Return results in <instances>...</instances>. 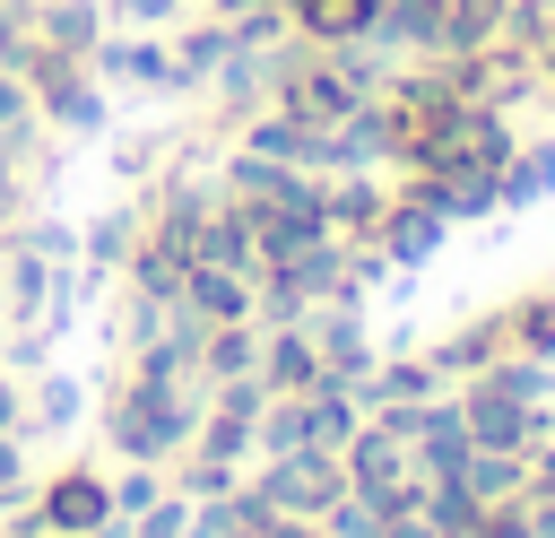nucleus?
Listing matches in <instances>:
<instances>
[{
  "label": "nucleus",
  "instance_id": "f257e3e1",
  "mask_svg": "<svg viewBox=\"0 0 555 538\" xmlns=\"http://www.w3.org/2000/svg\"><path fill=\"white\" fill-rule=\"evenodd\" d=\"M104 443H113V460H182V443H191V408L173 399V390H147V382H121L113 399H104Z\"/></svg>",
  "mask_w": 555,
  "mask_h": 538
},
{
  "label": "nucleus",
  "instance_id": "2eb2a0df",
  "mask_svg": "<svg viewBox=\"0 0 555 538\" xmlns=\"http://www.w3.org/2000/svg\"><path fill=\"white\" fill-rule=\"evenodd\" d=\"M130 538H139V529H130Z\"/></svg>",
  "mask_w": 555,
  "mask_h": 538
},
{
  "label": "nucleus",
  "instance_id": "0eeeda50",
  "mask_svg": "<svg viewBox=\"0 0 555 538\" xmlns=\"http://www.w3.org/2000/svg\"><path fill=\"white\" fill-rule=\"evenodd\" d=\"M382 0H286V17L304 26V43H364Z\"/></svg>",
  "mask_w": 555,
  "mask_h": 538
},
{
  "label": "nucleus",
  "instance_id": "7ed1b4c3",
  "mask_svg": "<svg viewBox=\"0 0 555 538\" xmlns=\"http://www.w3.org/2000/svg\"><path fill=\"white\" fill-rule=\"evenodd\" d=\"M87 69H95L104 87H139V95H182V87H173V52H165V43H147V35H104V43L87 52Z\"/></svg>",
  "mask_w": 555,
  "mask_h": 538
},
{
  "label": "nucleus",
  "instance_id": "20e7f679",
  "mask_svg": "<svg viewBox=\"0 0 555 538\" xmlns=\"http://www.w3.org/2000/svg\"><path fill=\"white\" fill-rule=\"evenodd\" d=\"M173 304H191L199 321H251V269H217V260H191Z\"/></svg>",
  "mask_w": 555,
  "mask_h": 538
},
{
  "label": "nucleus",
  "instance_id": "39448f33",
  "mask_svg": "<svg viewBox=\"0 0 555 538\" xmlns=\"http://www.w3.org/2000/svg\"><path fill=\"white\" fill-rule=\"evenodd\" d=\"M26 26H35V43L87 61L104 43V0H26Z\"/></svg>",
  "mask_w": 555,
  "mask_h": 538
},
{
  "label": "nucleus",
  "instance_id": "1a4fd4ad",
  "mask_svg": "<svg viewBox=\"0 0 555 538\" xmlns=\"http://www.w3.org/2000/svg\"><path fill=\"white\" fill-rule=\"evenodd\" d=\"M35 139H43L35 95H26V78H17V69H0V148H35Z\"/></svg>",
  "mask_w": 555,
  "mask_h": 538
},
{
  "label": "nucleus",
  "instance_id": "423d86ee",
  "mask_svg": "<svg viewBox=\"0 0 555 538\" xmlns=\"http://www.w3.org/2000/svg\"><path fill=\"white\" fill-rule=\"evenodd\" d=\"M139 226H147V208H139V200H130V208H104L95 226H78V260H87V278H113V269L130 260Z\"/></svg>",
  "mask_w": 555,
  "mask_h": 538
},
{
  "label": "nucleus",
  "instance_id": "f8f14e48",
  "mask_svg": "<svg viewBox=\"0 0 555 538\" xmlns=\"http://www.w3.org/2000/svg\"><path fill=\"white\" fill-rule=\"evenodd\" d=\"M269 382H278V390H304V382H312V338L286 330V338L269 347Z\"/></svg>",
  "mask_w": 555,
  "mask_h": 538
},
{
  "label": "nucleus",
  "instance_id": "9b49d317",
  "mask_svg": "<svg viewBox=\"0 0 555 538\" xmlns=\"http://www.w3.org/2000/svg\"><path fill=\"white\" fill-rule=\"evenodd\" d=\"M35 495V469H26V434H0V512H17Z\"/></svg>",
  "mask_w": 555,
  "mask_h": 538
},
{
  "label": "nucleus",
  "instance_id": "ddd939ff",
  "mask_svg": "<svg viewBox=\"0 0 555 538\" xmlns=\"http://www.w3.org/2000/svg\"><path fill=\"white\" fill-rule=\"evenodd\" d=\"M156 156H165V130H139V139H121V148H113V174H121V182H147V174H156Z\"/></svg>",
  "mask_w": 555,
  "mask_h": 538
},
{
  "label": "nucleus",
  "instance_id": "4468645a",
  "mask_svg": "<svg viewBox=\"0 0 555 538\" xmlns=\"http://www.w3.org/2000/svg\"><path fill=\"white\" fill-rule=\"evenodd\" d=\"M0 434H26V382L0 364Z\"/></svg>",
  "mask_w": 555,
  "mask_h": 538
},
{
  "label": "nucleus",
  "instance_id": "6e6552de",
  "mask_svg": "<svg viewBox=\"0 0 555 538\" xmlns=\"http://www.w3.org/2000/svg\"><path fill=\"white\" fill-rule=\"evenodd\" d=\"M78 417H87V382H69V373H43V382H26V434H35V443L69 434Z\"/></svg>",
  "mask_w": 555,
  "mask_h": 538
},
{
  "label": "nucleus",
  "instance_id": "9d476101",
  "mask_svg": "<svg viewBox=\"0 0 555 538\" xmlns=\"http://www.w3.org/2000/svg\"><path fill=\"white\" fill-rule=\"evenodd\" d=\"M104 486H113V521H139V512L165 495V477H156L147 460H130V469H121V477H104Z\"/></svg>",
  "mask_w": 555,
  "mask_h": 538
},
{
  "label": "nucleus",
  "instance_id": "f03ea898",
  "mask_svg": "<svg viewBox=\"0 0 555 538\" xmlns=\"http://www.w3.org/2000/svg\"><path fill=\"white\" fill-rule=\"evenodd\" d=\"M26 521H35L43 538H130V521H113L104 469H87V460H61V469L26 495Z\"/></svg>",
  "mask_w": 555,
  "mask_h": 538
}]
</instances>
